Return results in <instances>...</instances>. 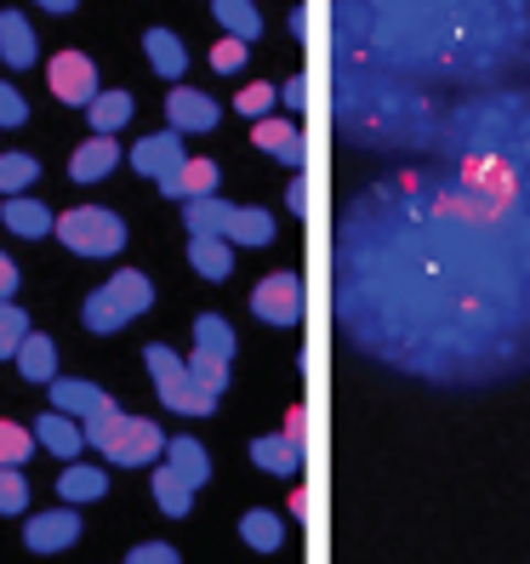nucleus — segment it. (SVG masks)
Listing matches in <instances>:
<instances>
[{
    "mask_svg": "<svg viewBox=\"0 0 530 564\" xmlns=\"http://www.w3.org/2000/svg\"><path fill=\"white\" fill-rule=\"evenodd\" d=\"M337 319L440 388L530 371V206L451 165L377 177L337 223Z\"/></svg>",
    "mask_w": 530,
    "mask_h": 564,
    "instance_id": "obj_1",
    "label": "nucleus"
},
{
    "mask_svg": "<svg viewBox=\"0 0 530 564\" xmlns=\"http://www.w3.org/2000/svg\"><path fill=\"white\" fill-rule=\"evenodd\" d=\"M337 52L422 86H496L530 69V0H331Z\"/></svg>",
    "mask_w": 530,
    "mask_h": 564,
    "instance_id": "obj_2",
    "label": "nucleus"
},
{
    "mask_svg": "<svg viewBox=\"0 0 530 564\" xmlns=\"http://www.w3.org/2000/svg\"><path fill=\"white\" fill-rule=\"evenodd\" d=\"M440 160L496 194L530 206V86H474L440 115Z\"/></svg>",
    "mask_w": 530,
    "mask_h": 564,
    "instance_id": "obj_3",
    "label": "nucleus"
},
{
    "mask_svg": "<svg viewBox=\"0 0 530 564\" xmlns=\"http://www.w3.org/2000/svg\"><path fill=\"white\" fill-rule=\"evenodd\" d=\"M331 115L337 131L359 149H382V154H411V149H434L440 143V97L422 80H405L393 69H377L366 57H343L337 52V86H331Z\"/></svg>",
    "mask_w": 530,
    "mask_h": 564,
    "instance_id": "obj_4",
    "label": "nucleus"
},
{
    "mask_svg": "<svg viewBox=\"0 0 530 564\" xmlns=\"http://www.w3.org/2000/svg\"><path fill=\"white\" fill-rule=\"evenodd\" d=\"M86 445H97L115 468H149L165 451V434L149 416H126L120 405H104L97 416H86Z\"/></svg>",
    "mask_w": 530,
    "mask_h": 564,
    "instance_id": "obj_5",
    "label": "nucleus"
},
{
    "mask_svg": "<svg viewBox=\"0 0 530 564\" xmlns=\"http://www.w3.org/2000/svg\"><path fill=\"white\" fill-rule=\"evenodd\" d=\"M149 308H154V280H149V274H138V269H120L109 285H97V291L86 296L80 325L91 330V337H109V330L131 325V319L149 314Z\"/></svg>",
    "mask_w": 530,
    "mask_h": 564,
    "instance_id": "obj_6",
    "label": "nucleus"
},
{
    "mask_svg": "<svg viewBox=\"0 0 530 564\" xmlns=\"http://www.w3.org/2000/svg\"><path fill=\"white\" fill-rule=\"evenodd\" d=\"M57 240L69 246L75 257H115L126 246V223L104 206H75V212H63L57 223Z\"/></svg>",
    "mask_w": 530,
    "mask_h": 564,
    "instance_id": "obj_7",
    "label": "nucleus"
},
{
    "mask_svg": "<svg viewBox=\"0 0 530 564\" xmlns=\"http://www.w3.org/2000/svg\"><path fill=\"white\" fill-rule=\"evenodd\" d=\"M143 359H149V377H154V393H160V405H172V411H183V416H212L217 405L206 400L201 388H194V377H188V365L165 348V343H154V348H143Z\"/></svg>",
    "mask_w": 530,
    "mask_h": 564,
    "instance_id": "obj_8",
    "label": "nucleus"
},
{
    "mask_svg": "<svg viewBox=\"0 0 530 564\" xmlns=\"http://www.w3.org/2000/svg\"><path fill=\"white\" fill-rule=\"evenodd\" d=\"M46 80H52V97L57 104H69V109H86L91 97H97V63L86 52H57L46 63Z\"/></svg>",
    "mask_w": 530,
    "mask_h": 564,
    "instance_id": "obj_9",
    "label": "nucleus"
},
{
    "mask_svg": "<svg viewBox=\"0 0 530 564\" xmlns=\"http://www.w3.org/2000/svg\"><path fill=\"white\" fill-rule=\"evenodd\" d=\"M251 314L262 325H296V319H303V280H296L291 269L269 274V280L251 291Z\"/></svg>",
    "mask_w": 530,
    "mask_h": 564,
    "instance_id": "obj_10",
    "label": "nucleus"
},
{
    "mask_svg": "<svg viewBox=\"0 0 530 564\" xmlns=\"http://www.w3.org/2000/svg\"><path fill=\"white\" fill-rule=\"evenodd\" d=\"M251 462H257L262 474H280V479H296V474H303V411L285 416V434L257 440V445H251Z\"/></svg>",
    "mask_w": 530,
    "mask_h": 564,
    "instance_id": "obj_11",
    "label": "nucleus"
},
{
    "mask_svg": "<svg viewBox=\"0 0 530 564\" xmlns=\"http://www.w3.org/2000/svg\"><path fill=\"white\" fill-rule=\"evenodd\" d=\"M188 154H183V131L172 126V131H154V138H143V143H131V172H143V177H165V172H177Z\"/></svg>",
    "mask_w": 530,
    "mask_h": 564,
    "instance_id": "obj_12",
    "label": "nucleus"
},
{
    "mask_svg": "<svg viewBox=\"0 0 530 564\" xmlns=\"http://www.w3.org/2000/svg\"><path fill=\"white\" fill-rule=\"evenodd\" d=\"M251 143H257L262 154H274L280 165H291V172L309 160V143H303V126H296V120H269V115H262V120L251 126Z\"/></svg>",
    "mask_w": 530,
    "mask_h": 564,
    "instance_id": "obj_13",
    "label": "nucleus"
},
{
    "mask_svg": "<svg viewBox=\"0 0 530 564\" xmlns=\"http://www.w3.org/2000/svg\"><path fill=\"white\" fill-rule=\"evenodd\" d=\"M217 115L223 109L194 86H172V97H165V120H172L177 131H217Z\"/></svg>",
    "mask_w": 530,
    "mask_h": 564,
    "instance_id": "obj_14",
    "label": "nucleus"
},
{
    "mask_svg": "<svg viewBox=\"0 0 530 564\" xmlns=\"http://www.w3.org/2000/svg\"><path fill=\"white\" fill-rule=\"evenodd\" d=\"M75 536H80L75 508H57V513H41V519H29V524H23V542L35 547V553H63Z\"/></svg>",
    "mask_w": 530,
    "mask_h": 564,
    "instance_id": "obj_15",
    "label": "nucleus"
},
{
    "mask_svg": "<svg viewBox=\"0 0 530 564\" xmlns=\"http://www.w3.org/2000/svg\"><path fill=\"white\" fill-rule=\"evenodd\" d=\"M165 200H201V194H217V160H183L177 172L160 177Z\"/></svg>",
    "mask_w": 530,
    "mask_h": 564,
    "instance_id": "obj_16",
    "label": "nucleus"
},
{
    "mask_svg": "<svg viewBox=\"0 0 530 564\" xmlns=\"http://www.w3.org/2000/svg\"><path fill=\"white\" fill-rule=\"evenodd\" d=\"M115 165H120V143L109 138V131H97L91 143H80V149H75L69 177H75V183H104V177L115 172Z\"/></svg>",
    "mask_w": 530,
    "mask_h": 564,
    "instance_id": "obj_17",
    "label": "nucleus"
},
{
    "mask_svg": "<svg viewBox=\"0 0 530 564\" xmlns=\"http://www.w3.org/2000/svg\"><path fill=\"white\" fill-rule=\"evenodd\" d=\"M46 388H52V405H57L63 416H97L104 405H115L104 388H91V382H75V377H52Z\"/></svg>",
    "mask_w": 530,
    "mask_h": 564,
    "instance_id": "obj_18",
    "label": "nucleus"
},
{
    "mask_svg": "<svg viewBox=\"0 0 530 564\" xmlns=\"http://www.w3.org/2000/svg\"><path fill=\"white\" fill-rule=\"evenodd\" d=\"M143 52H149V69H154L160 80H183V75H188V46L172 35V29H149Z\"/></svg>",
    "mask_w": 530,
    "mask_h": 564,
    "instance_id": "obj_19",
    "label": "nucleus"
},
{
    "mask_svg": "<svg viewBox=\"0 0 530 564\" xmlns=\"http://www.w3.org/2000/svg\"><path fill=\"white\" fill-rule=\"evenodd\" d=\"M0 57H7V69H29V63L41 57L35 29H29L23 12H0Z\"/></svg>",
    "mask_w": 530,
    "mask_h": 564,
    "instance_id": "obj_20",
    "label": "nucleus"
},
{
    "mask_svg": "<svg viewBox=\"0 0 530 564\" xmlns=\"http://www.w3.org/2000/svg\"><path fill=\"white\" fill-rule=\"evenodd\" d=\"M188 262H194V274H206V280H228L235 274V246L217 240V235H188Z\"/></svg>",
    "mask_w": 530,
    "mask_h": 564,
    "instance_id": "obj_21",
    "label": "nucleus"
},
{
    "mask_svg": "<svg viewBox=\"0 0 530 564\" xmlns=\"http://www.w3.org/2000/svg\"><path fill=\"white\" fill-rule=\"evenodd\" d=\"M165 468H172V474H183L194 490H201L206 479H212V456H206V445L201 440H165Z\"/></svg>",
    "mask_w": 530,
    "mask_h": 564,
    "instance_id": "obj_22",
    "label": "nucleus"
},
{
    "mask_svg": "<svg viewBox=\"0 0 530 564\" xmlns=\"http://www.w3.org/2000/svg\"><path fill=\"white\" fill-rule=\"evenodd\" d=\"M0 217H7V228H12V235H23V240L52 235V223H57L41 200H29V194H7V212H0Z\"/></svg>",
    "mask_w": 530,
    "mask_h": 564,
    "instance_id": "obj_23",
    "label": "nucleus"
},
{
    "mask_svg": "<svg viewBox=\"0 0 530 564\" xmlns=\"http://www.w3.org/2000/svg\"><path fill=\"white\" fill-rule=\"evenodd\" d=\"M35 445L41 451H52V456H63V462H69L80 445H86V434H80V427H75V416H63V411H52V416H41L35 422Z\"/></svg>",
    "mask_w": 530,
    "mask_h": 564,
    "instance_id": "obj_24",
    "label": "nucleus"
},
{
    "mask_svg": "<svg viewBox=\"0 0 530 564\" xmlns=\"http://www.w3.org/2000/svg\"><path fill=\"white\" fill-rule=\"evenodd\" d=\"M12 359H18V371H23L29 382H52V377H57V348H52V337H41V330H29Z\"/></svg>",
    "mask_w": 530,
    "mask_h": 564,
    "instance_id": "obj_25",
    "label": "nucleus"
},
{
    "mask_svg": "<svg viewBox=\"0 0 530 564\" xmlns=\"http://www.w3.org/2000/svg\"><path fill=\"white\" fill-rule=\"evenodd\" d=\"M188 206V235H217V240H228V217H235V206L228 200H217V194H201V200H183Z\"/></svg>",
    "mask_w": 530,
    "mask_h": 564,
    "instance_id": "obj_26",
    "label": "nucleus"
},
{
    "mask_svg": "<svg viewBox=\"0 0 530 564\" xmlns=\"http://www.w3.org/2000/svg\"><path fill=\"white\" fill-rule=\"evenodd\" d=\"M131 115H138V104H131V91H97L91 104H86V120H91L97 131H109V138H115L120 126H131Z\"/></svg>",
    "mask_w": 530,
    "mask_h": 564,
    "instance_id": "obj_27",
    "label": "nucleus"
},
{
    "mask_svg": "<svg viewBox=\"0 0 530 564\" xmlns=\"http://www.w3.org/2000/svg\"><path fill=\"white\" fill-rule=\"evenodd\" d=\"M269 240H274V217L257 206H235V217H228V246H269Z\"/></svg>",
    "mask_w": 530,
    "mask_h": 564,
    "instance_id": "obj_28",
    "label": "nucleus"
},
{
    "mask_svg": "<svg viewBox=\"0 0 530 564\" xmlns=\"http://www.w3.org/2000/svg\"><path fill=\"white\" fill-rule=\"evenodd\" d=\"M188 377H194V388H201L206 400L217 405L223 388H228V359H223V354H206V348H194V354H188Z\"/></svg>",
    "mask_w": 530,
    "mask_h": 564,
    "instance_id": "obj_29",
    "label": "nucleus"
},
{
    "mask_svg": "<svg viewBox=\"0 0 530 564\" xmlns=\"http://www.w3.org/2000/svg\"><path fill=\"white\" fill-rule=\"evenodd\" d=\"M212 12L223 23V35H240V41H257L262 35V12L251 0H212Z\"/></svg>",
    "mask_w": 530,
    "mask_h": 564,
    "instance_id": "obj_30",
    "label": "nucleus"
},
{
    "mask_svg": "<svg viewBox=\"0 0 530 564\" xmlns=\"http://www.w3.org/2000/svg\"><path fill=\"white\" fill-rule=\"evenodd\" d=\"M240 536H246L257 553H274V547L285 542V519L269 513V508H251V513L240 519Z\"/></svg>",
    "mask_w": 530,
    "mask_h": 564,
    "instance_id": "obj_31",
    "label": "nucleus"
},
{
    "mask_svg": "<svg viewBox=\"0 0 530 564\" xmlns=\"http://www.w3.org/2000/svg\"><path fill=\"white\" fill-rule=\"evenodd\" d=\"M154 502H160V513L183 519V513L194 508V485H188L183 474H172V468H160V474H154Z\"/></svg>",
    "mask_w": 530,
    "mask_h": 564,
    "instance_id": "obj_32",
    "label": "nucleus"
},
{
    "mask_svg": "<svg viewBox=\"0 0 530 564\" xmlns=\"http://www.w3.org/2000/svg\"><path fill=\"white\" fill-rule=\"evenodd\" d=\"M57 490H63V502L75 508V502H97V496L109 490V479H104V468H69L57 479Z\"/></svg>",
    "mask_w": 530,
    "mask_h": 564,
    "instance_id": "obj_33",
    "label": "nucleus"
},
{
    "mask_svg": "<svg viewBox=\"0 0 530 564\" xmlns=\"http://www.w3.org/2000/svg\"><path fill=\"white\" fill-rule=\"evenodd\" d=\"M194 348H206V354H235V325H228L223 314H201L194 319Z\"/></svg>",
    "mask_w": 530,
    "mask_h": 564,
    "instance_id": "obj_34",
    "label": "nucleus"
},
{
    "mask_svg": "<svg viewBox=\"0 0 530 564\" xmlns=\"http://www.w3.org/2000/svg\"><path fill=\"white\" fill-rule=\"evenodd\" d=\"M29 456H35V427L0 422V468H23Z\"/></svg>",
    "mask_w": 530,
    "mask_h": 564,
    "instance_id": "obj_35",
    "label": "nucleus"
},
{
    "mask_svg": "<svg viewBox=\"0 0 530 564\" xmlns=\"http://www.w3.org/2000/svg\"><path fill=\"white\" fill-rule=\"evenodd\" d=\"M35 177H41L35 154H0V194H23Z\"/></svg>",
    "mask_w": 530,
    "mask_h": 564,
    "instance_id": "obj_36",
    "label": "nucleus"
},
{
    "mask_svg": "<svg viewBox=\"0 0 530 564\" xmlns=\"http://www.w3.org/2000/svg\"><path fill=\"white\" fill-rule=\"evenodd\" d=\"M23 337H29V314L12 308V296H7V303H0V359H12Z\"/></svg>",
    "mask_w": 530,
    "mask_h": 564,
    "instance_id": "obj_37",
    "label": "nucleus"
},
{
    "mask_svg": "<svg viewBox=\"0 0 530 564\" xmlns=\"http://www.w3.org/2000/svg\"><path fill=\"white\" fill-rule=\"evenodd\" d=\"M280 104V86H269V80H257V86H240V97H235V109L246 115V120H262Z\"/></svg>",
    "mask_w": 530,
    "mask_h": 564,
    "instance_id": "obj_38",
    "label": "nucleus"
},
{
    "mask_svg": "<svg viewBox=\"0 0 530 564\" xmlns=\"http://www.w3.org/2000/svg\"><path fill=\"white\" fill-rule=\"evenodd\" d=\"M246 46H251V41H240V35H223V41L212 46V69H217V75H235V69H246Z\"/></svg>",
    "mask_w": 530,
    "mask_h": 564,
    "instance_id": "obj_39",
    "label": "nucleus"
},
{
    "mask_svg": "<svg viewBox=\"0 0 530 564\" xmlns=\"http://www.w3.org/2000/svg\"><path fill=\"white\" fill-rule=\"evenodd\" d=\"M23 508H29L23 468H0V513H23Z\"/></svg>",
    "mask_w": 530,
    "mask_h": 564,
    "instance_id": "obj_40",
    "label": "nucleus"
},
{
    "mask_svg": "<svg viewBox=\"0 0 530 564\" xmlns=\"http://www.w3.org/2000/svg\"><path fill=\"white\" fill-rule=\"evenodd\" d=\"M29 120V104L12 91V80H0V131H12V126H23Z\"/></svg>",
    "mask_w": 530,
    "mask_h": 564,
    "instance_id": "obj_41",
    "label": "nucleus"
},
{
    "mask_svg": "<svg viewBox=\"0 0 530 564\" xmlns=\"http://www.w3.org/2000/svg\"><path fill=\"white\" fill-rule=\"evenodd\" d=\"M126 564H183L177 547H165V542H143V547H131Z\"/></svg>",
    "mask_w": 530,
    "mask_h": 564,
    "instance_id": "obj_42",
    "label": "nucleus"
},
{
    "mask_svg": "<svg viewBox=\"0 0 530 564\" xmlns=\"http://www.w3.org/2000/svg\"><path fill=\"white\" fill-rule=\"evenodd\" d=\"M280 104H285V109H303V104H309V86H303V75L280 80Z\"/></svg>",
    "mask_w": 530,
    "mask_h": 564,
    "instance_id": "obj_43",
    "label": "nucleus"
},
{
    "mask_svg": "<svg viewBox=\"0 0 530 564\" xmlns=\"http://www.w3.org/2000/svg\"><path fill=\"white\" fill-rule=\"evenodd\" d=\"M12 291H18V262H12L7 251H0V303H7Z\"/></svg>",
    "mask_w": 530,
    "mask_h": 564,
    "instance_id": "obj_44",
    "label": "nucleus"
},
{
    "mask_svg": "<svg viewBox=\"0 0 530 564\" xmlns=\"http://www.w3.org/2000/svg\"><path fill=\"white\" fill-rule=\"evenodd\" d=\"M285 206H291V212H303V206H309V188H303V177H296V183L285 188Z\"/></svg>",
    "mask_w": 530,
    "mask_h": 564,
    "instance_id": "obj_45",
    "label": "nucleus"
},
{
    "mask_svg": "<svg viewBox=\"0 0 530 564\" xmlns=\"http://www.w3.org/2000/svg\"><path fill=\"white\" fill-rule=\"evenodd\" d=\"M41 7H46V12H75L80 0H41Z\"/></svg>",
    "mask_w": 530,
    "mask_h": 564,
    "instance_id": "obj_46",
    "label": "nucleus"
}]
</instances>
